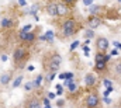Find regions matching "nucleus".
Listing matches in <instances>:
<instances>
[{
    "mask_svg": "<svg viewBox=\"0 0 121 108\" xmlns=\"http://www.w3.org/2000/svg\"><path fill=\"white\" fill-rule=\"evenodd\" d=\"M78 28H79V24L76 23L75 18H68L62 24V34H63L65 38L66 37H72V35H75L78 32Z\"/></svg>",
    "mask_w": 121,
    "mask_h": 108,
    "instance_id": "f257e3e1",
    "label": "nucleus"
},
{
    "mask_svg": "<svg viewBox=\"0 0 121 108\" xmlns=\"http://www.w3.org/2000/svg\"><path fill=\"white\" fill-rule=\"evenodd\" d=\"M13 59H14V63L21 67L24 65V62L28 59V51H27V48L26 46H17L14 49V52H13Z\"/></svg>",
    "mask_w": 121,
    "mask_h": 108,
    "instance_id": "f03ea898",
    "label": "nucleus"
},
{
    "mask_svg": "<svg viewBox=\"0 0 121 108\" xmlns=\"http://www.w3.org/2000/svg\"><path fill=\"white\" fill-rule=\"evenodd\" d=\"M85 105L86 108H100V97L97 96V93H90L86 97Z\"/></svg>",
    "mask_w": 121,
    "mask_h": 108,
    "instance_id": "7ed1b4c3",
    "label": "nucleus"
},
{
    "mask_svg": "<svg viewBox=\"0 0 121 108\" xmlns=\"http://www.w3.org/2000/svg\"><path fill=\"white\" fill-rule=\"evenodd\" d=\"M60 62H62V58H60L59 54H52L51 55V58H49V70L51 72H56L58 69H59L60 66Z\"/></svg>",
    "mask_w": 121,
    "mask_h": 108,
    "instance_id": "20e7f679",
    "label": "nucleus"
},
{
    "mask_svg": "<svg viewBox=\"0 0 121 108\" xmlns=\"http://www.w3.org/2000/svg\"><path fill=\"white\" fill-rule=\"evenodd\" d=\"M96 46H97V49L100 52H106L108 49V41L106 38H103V37H99L97 41H96Z\"/></svg>",
    "mask_w": 121,
    "mask_h": 108,
    "instance_id": "39448f33",
    "label": "nucleus"
},
{
    "mask_svg": "<svg viewBox=\"0 0 121 108\" xmlns=\"http://www.w3.org/2000/svg\"><path fill=\"white\" fill-rule=\"evenodd\" d=\"M20 39L23 42H26V44H30V42H32L35 39V32H32V31H28V32L20 31Z\"/></svg>",
    "mask_w": 121,
    "mask_h": 108,
    "instance_id": "423d86ee",
    "label": "nucleus"
},
{
    "mask_svg": "<svg viewBox=\"0 0 121 108\" xmlns=\"http://www.w3.org/2000/svg\"><path fill=\"white\" fill-rule=\"evenodd\" d=\"M87 25H89L91 29H94V28H97V27L101 25V20H100L97 16H91V17H89V20H87Z\"/></svg>",
    "mask_w": 121,
    "mask_h": 108,
    "instance_id": "0eeeda50",
    "label": "nucleus"
},
{
    "mask_svg": "<svg viewBox=\"0 0 121 108\" xmlns=\"http://www.w3.org/2000/svg\"><path fill=\"white\" fill-rule=\"evenodd\" d=\"M47 13L51 17H56L58 16V10H56V3H48L47 6Z\"/></svg>",
    "mask_w": 121,
    "mask_h": 108,
    "instance_id": "6e6552de",
    "label": "nucleus"
},
{
    "mask_svg": "<svg viewBox=\"0 0 121 108\" xmlns=\"http://www.w3.org/2000/svg\"><path fill=\"white\" fill-rule=\"evenodd\" d=\"M85 81H86V86H87V87H94L97 79H96V76H94L93 73H87L86 77H85Z\"/></svg>",
    "mask_w": 121,
    "mask_h": 108,
    "instance_id": "1a4fd4ad",
    "label": "nucleus"
},
{
    "mask_svg": "<svg viewBox=\"0 0 121 108\" xmlns=\"http://www.w3.org/2000/svg\"><path fill=\"white\" fill-rule=\"evenodd\" d=\"M26 108H39V101L37 97H31L26 103Z\"/></svg>",
    "mask_w": 121,
    "mask_h": 108,
    "instance_id": "9d476101",
    "label": "nucleus"
},
{
    "mask_svg": "<svg viewBox=\"0 0 121 108\" xmlns=\"http://www.w3.org/2000/svg\"><path fill=\"white\" fill-rule=\"evenodd\" d=\"M108 60H110V56L106 55L104 52H100V51H99V52L96 54V62H104V63H107Z\"/></svg>",
    "mask_w": 121,
    "mask_h": 108,
    "instance_id": "9b49d317",
    "label": "nucleus"
},
{
    "mask_svg": "<svg viewBox=\"0 0 121 108\" xmlns=\"http://www.w3.org/2000/svg\"><path fill=\"white\" fill-rule=\"evenodd\" d=\"M56 10H58V16H66L69 11V7L65 6L63 3H60V4H56Z\"/></svg>",
    "mask_w": 121,
    "mask_h": 108,
    "instance_id": "f8f14e48",
    "label": "nucleus"
},
{
    "mask_svg": "<svg viewBox=\"0 0 121 108\" xmlns=\"http://www.w3.org/2000/svg\"><path fill=\"white\" fill-rule=\"evenodd\" d=\"M94 69H96L97 72H104V70L107 69V63H104V62H96Z\"/></svg>",
    "mask_w": 121,
    "mask_h": 108,
    "instance_id": "ddd939ff",
    "label": "nucleus"
},
{
    "mask_svg": "<svg viewBox=\"0 0 121 108\" xmlns=\"http://www.w3.org/2000/svg\"><path fill=\"white\" fill-rule=\"evenodd\" d=\"M10 80H11V75H10V73H6V75H3V76L0 77V83L4 84V86H6Z\"/></svg>",
    "mask_w": 121,
    "mask_h": 108,
    "instance_id": "4468645a",
    "label": "nucleus"
},
{
    "mask_svg": "<svg viewBox=\"0 0 121 108\" xmlns=\"http://www.w3.org/2000/svg\"><path fill=\"white\" fill-rule=\"evenodd\" d=\"M1 27H3V28L13 27V21H11L10 18H3V20H1Z\"/></svg>",
    "mask_w": 121,
    "mask_h": 108,
    "instance_id": "2eb2a0df",
    "label": "nucleus"
},
{
    "mask_svg": "<svg viewBox=\"0 0 121 108\" xmlns=\"http://www.w3.org/2000/svg\"><path fill=\"white\" fill-rule=\"evenodd\" d=\"M100 11H103V7H100V6H91L90 7V13L93 16H97Z\"/></svg>",
    "mask_w": 121,
    "mask_h": 108,
    "instance_id": "dca6fc26",
    "label": "nucleus"
},
{
    "mask_svg": "<svg viewBox=\"0 0 121 108\" xmlns=\"http://www.w3.org/2000/svg\"><path fill=\"white\" fill-rule=\"evenodd\" d=\"M41 39H42V41H52V39H54V32H52V31L45 32V35L41 37Z\"/></svg>",
    "mask_w": 121,
    "mask_h": 108,
    "instance_id": "f3484780",
    "label": "nucleus"
},
{
    "mask_svg": "<svg viewBox=\"0 0 121 108\" xmlns=\"http://www.w3.org/2000/svg\"><path fill=\"white\" fill-rule=\"evenodd\" d=\"M62 3H63L65 6H68L69 8H70V7H73V6H75V4L78 3V0H62Z\"/></svg>",
    "mask_w": 121,
    "mask_h": 108,
    "instance_id": "a211bd4d",
    "label": "nucleus"
},
{
    "mask_svg": "<svg viewBox=\"0 0 121 108\" xmlns=\"http://www.w3.org/2000/svg\"><path fill=\"white\" fill-rule=\"evenodd\" d=\"M21 81H23V76H18L16 80L13 81V87H18V86L21 84Z\"/></svg>",
    "mask_w": 121,
    "mask_h": 108,
    "instance_id": "6ab92c4d",
    "label": "nucleus"
},
{
    "mask_svg": "<svg viewBox=\"0 0 121 108\" xmlns=\"http://www.w3.org/2000/svg\"><path fill=\"white\" fill-rule=\"evenodd\" d=\"M41 81H42V76L39 75V76H38V77H37V79L34 80L32 86H35V87H39V86H41Z\"/></svg>",
    "mask_w": 121,
    "mask_h": 108,
    "instance_id": "aec40b11",
    "label": "nucleus"
},
{
    "mask_svg": "<svg viewBox=\"0 0 121 108\" xmlns=\"http://www.w3.org/2000/svg\"><path fill=\"white\" fill-rule=\"evenodd\" d=\"M116 75H118V76H121V63H118V65H116Z\"/></svg>",
    "mask_w": 121,
    "mask_h": 108,
    "instance_id": "412c9836",
    "label": "nucleus"
},
{
    "mask_svg": "<svg viewBox=\"0 0 121 108\" xmlns=\"http://www.w3.org/2000/svg\"><path fill=\"white\" fill-rule=\"evenodd\" d=\"M37 10H38V4H34V6L31 7V14H32V16H35Z\"/></svg>",
    "mask_w": 121,
    "mask_h": 108,
    "instance_id": "4be33fe9",
    "label": "nucleus"
},
{
    "mask_svg": "<svg viewBox=\"0 0 121 108\" xmlns=\"http://www.w3.org/2000/svg\"><path fill=\"white\" fill-rule=\"evenodd\" d=\"M62 93H63V88H62V86H60V84H58V86H56V94L60 96Z\"/></svg>",
    "mask_w": 121,
    "mask_h": 108,
    "instance_id": "5701e85b",
    "label": "nucleus"
},
{
    "mask_svg": "<svg viewBox=\"0 0 121 108\" xmlns=\"http://www.w3.org/2000/svg\"><path fill=\"white\" fill-rule=\"evenodd\" d=\"M65 79L66 80H72L73 79V75L72 73H65Z\"/></svg>",
    "mask_w": 121,
    "mask_h": 108,
    "instance_id": "b1692460",
    "label": "nucleus"
},
{
    "mask_svg": "<svg viewBox=\"0 0 121 108\" xmlns=\"http://www.w3.org/2000/svg\"><path fill=\"white\" fill-rule=\"evenodd\" d=\"M103 84H104V87H106V88L111 87V83H110V80H104V81H103Z\"/></svg>",
    "mask_w": 121,
    "mask_h": 108,
    "instance_id": "393cba45",
    "label": "nucleus"
},
{
    "mask_svg": "<svg viewBox=\"0 0 121 108\" xmlns=\"http://www.w3.org/2000/svg\"><path fill=\"white\" fill-rule=\"evenodd\" d=\"M30 29H31V25H30V24H27L26 27H24V28H23V29H21V31H23V32H28Z\"/></svg>",
    "mask_w": 121,
    "mask_h": 108,
    "instance_id": "a878e982",
    "label": "nucleus"
},
{
    "mask_svg": "<svg viewBox=\"0 0 121 108\" xmlns=\"http://www.w3.org/2000/svg\"><path fill=\"white\" fill-rule=\"evenodd\" d=\"M93 35H94V32H93V31H87V32H86V37H87V38H91Z\"/></svg>",
    "mask_w": 121,
    "mask_h": 108,
    "instance_id": "bb28decb",
    "label": "nucleus"
},
{
    "mask_svg": "<svg viewBox=\"0 0 121 108\" xmlns=\"http://www.w3.org/2000/svg\"><path fill=\"white\" fill-rule=\"evenodd\" d=\"M78 45H79V41H75V42L72 44V46H70V49H75V48H76Z\"/></svg>",
    "mask_w": 121,
    "mask_h": 108,
    "instance_id": "cd10ccee",
    "label": "nucleus"
},
{
    "mask_svg": "<svg viewBox=\"0 0 121 108\" xmlns=\"http://www.w3.org/2000/svg\"><path fill=\"white\" fill-rule=\"evenodd\" d=\"M32 88V83H27L26 84V90H31Z\"/></svg>",
    "mask_w": 121,
    "mask_h": 108,
    "instance_id": "c85d7f7f",
    "label": "nucleus"
},
{
    "mask_svg": "<svg viewBox=\"0 0 121 108\" xmlns=\"http://www.w3.org/2000/svg\"><path fill=\"white\" fill-rule=\"evenodd\" d=\"M18 4H20V6H26L27 1H26V0H18Z\"/></svg>",
    "mask_w": 121,
    "mask_h": 108,
    "instance_id": "c756f323",
    "label": "nucleus"
},
{
    "mask_svg": "<svg viewBox=\"0 0 121 108\" xmlns=\"http://www.w3.org/2000/svg\"><path fill=\"white\" fill-rule=\"evenodd\" d=\"M48 98H49V100L55 98V94H54V93H49V94H48Z\"/></svg>",
    "mask_w": 121,
    "mask_h": 108,
    "instance_id": "7c9ffc66",
    "label": "nucleus"
},
{
    "mask_svg": "<svg viewBox=\"0 0 121 108\" xmlns=\"http://www.w3.org/2000/svg\"><path fill=\"white\" fill-rule=\"evenodd\" d=\"M83 3H85L86 6H90V4H91V0H83Z\"/></svg>",
    "mask_w": 121,
    "mask_h": 108,
    "instance_id": "2f4dec72",
    "label": "nucleus"
},
{
    "mask_svg": "<svg viewBox=\"0 0 121 108\" xmlns=\"http://www.w3.org/2000/svg\"><path fill=\"white\" fill-rule=\"evenodd\" d=\"M56 104H58V107H62V105H63V101H62V100H60V101H58V103H56Z\"/></svg>",
    "mask_w": 121,
    "mask_h": 108,
    "instance_id": "473e14b6",
    "label": "nucleus"
},
{
    "mask_svg": "<svg viewBox=\"0 0 121 108\" xmlns=\"http://www.w3.org/2000/svg\"><path fill=\"white\" fill-rule=\"evenodd\" d=\"M114 45H116L118 49H121V44H118V42H114Z\"/></svg>",
    "mask_w": 121,
    "mask_h": 108,
    "instance_id": "72a5a7b5",
    "label": "nucleus"
},
{
    "mask_svg": "<svg viewBox=\"0 0 121 108\" xmlns=\"http://www.w3.org/2000/svg\"><path fill=\"white\" fill-rule=\"evenodd\" d=\"M1 60H3V62H6V60H7V58H6V55H3V56H1Z\"/></svg>",
    "mask_w": 121,
    "mask_h": 108,
    "instance_id": "f704fd0d",
    "label": "nucleus"
},
{
    "mask_svg": "<svg viewBox=\"0 0 121 108\" xmlns=\"http://www.w3.org/2000/svg\"><path fill=\"white\" fill-rule=\"evenodd\" d=\"M118 1H120V3H121V0H118Z\"/></svg>",
    "mask_w": 121,
    "mask_h": 108,
    "instance_id": "c9c22d12",
    "label": "nucleus"
}]
</instances>
